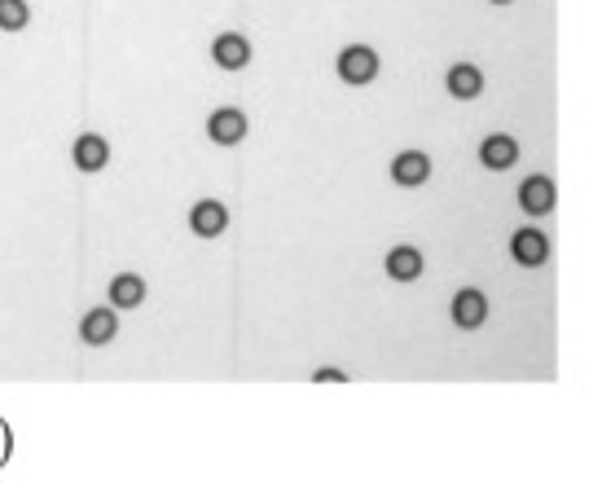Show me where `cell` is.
<instances>
[{"instance_id": "cell-1", "label": "cell", "mask_w": 602, "mask_h": 484, "mask_svg": "<svg viewBox=\"0 0 602 484\" xmlns=\"http://www.w3.org/2000/svg\"><path fill=\"white\" fill-rule=\"evenodd\" d=\"M339 75L348 84H370L378 75V53L370 44H348V49L339 53Z\"/></svg>"}, {"instance_id": "cell-2", "label": "cell", "mask_w": 602, "mask_h": 484, "mask_svg": "<svg viewBox=\"0 0 602 484\" xmlns=\"http://www.w3.org/2000/svg\"><path fill=\"white\" fill-rule=\"evenodd\" d=\"M207 137L216 141V146H238V141L247 137V115H242L238 106H220L216 115L207 119Z\"/></svg>"}, {"instance_id": "cell-3", "label": "cell", "mask_w": 602, "mask_h": 484, "mask_svg": "<svg viewBox=\"0 0 602 484\" xmlns=\"http://www.w3.org/2000/svg\"><path fill=\"white\" fill-rule=\"evenodd\" d=\"M479 163H484L488 172H506L519 163V141L506 137V132H493V137L479 141Z\"/></svg>"}, {"instance_id": "cell-4", "label": "cell", "mask_w": 602, "mask_h": 484, "mask_svg": "<svg viewBox=\"0 0 602 484\" xmlns=\"http://www.w3.org/2000/svg\"><path fill=\"white\" fill-rule=\"evenodd\" d=\"M189 229H194L198 238H216L229 229V212L220 198H198L194 212H189Z\"/></svg>"}, {"instance_id": "cell-5", "label": "cell", "mask_w": 602, "mask_h": 484, "mask_svg": "<svg viewBox=\"0 0 602 484\" xmlns=\"http://www.w3.org/2000/svg\"><path fill=\"white\" fill-rule=\"evenodd\" d=\"M453 322L462 330H479L488 322V295L475 291V286H462V291L453 295Z\"/></svg>"}, {"instance_id": "cell-6", "label": "cell", "mask_w": 602, "mask_h": 484, "mask_svg": "<svg viewBox=\"0 0 602 484\" xmlns=\"http://www.w3.org/2000/svg\"><path fill=\"white\" fill-rule=\"evenodd\" d=\"M510 251H515V260L523 264V269H541V264L550 260V238L528 225V229H519V234L510 238Z\"/></svg>"}, {"instance_id": "cell-7", "label": "cell", "mask_w": 602, "mask_h": 484, "mask_svg": "<svg viewBox=\"0 0 602 484\" xmlns=\"http://www.w3.org/2000/svg\"><path fill=\"white\" fill-rule=\"evenodd\" d=\"M554 198H559V190H554L550 176H528V181L519 185V207H523V212H532V216H550Z\"/></svg>"}, {"instance_id": "cell-8", "label": "cell", "mask_w": 602, "mask_h": 484, "mask_svg": "<svg viewBox=\"0 0 602 484\" xmlns=\"http://www.w3.org/2000/svg\"><path fill=\"white\" fill-rule=\"evenodd\" d=\"M211 58H216V66H225V71H242V66L251 62V40L238 36V31H225V36H216V44H211Z\"/></svg>"}, {"instance_id": "cell-9", "label": "cell", "mask_w": 602, "mask_h": 484, "mask_svg": "<svg viewBox=\"0 0 602 484\" xmlns=\"http://www.w3.org/2000/svg\"><path fill=\"white\" fill-rule=\"evenodd\" d=\"M431 176V159L422 150H400L392 159V181L405 185V190H414V185H422Z\"/></svg>"}, {"instance_id": "cell-10", "label": "cell", "mask_w": 602, "mask_h": 484, "mask_svg": "<svg viewBox=\"0 0 602 484\" xmlns=\"http://www.w3.org/2000/svg\"><path fill=\"white\" fill-rule=\"evenodd\" d=\"M422 269H427V260H422L418 247H392L387 251V278L392 282H418Z\"/></svg>"}, {"instance_id": "cell-11", "label": "cell", "mask_w": 602, "mask_h": 484, "mask_svg": "<svg viewBox=\"0 0 602 484\" xmlns=\"http://www.w3.org/2000/svg\"><path fill=\"white\" fill-rule=\"evenodd\" d=\"M449 93L457 97V102H475L479 93H484V71L479 66H471V62H457V66H449Z\"/></svg>"}, {"instance_id": "cell-12", "label": "cell", "mask_w": 602, "mask_h": 484, "mask_svg": "<svg viewBox=\"0 0 602 484\" xmlns=\"http://www.w3.org/2000/svg\"><path fill=\"white\" fill-rule=\"evenodd\" d=\"M71 154H75V168H84V172H102L110 163V146L97 137V132H84V137L75 141Z\"/></svg>"}, {"instance_id": "cell-13", "label": "cell", "mask_w": 602, "mask_h": 484, "mask_svg": "<svg viewBox=\"0 0 602 484\" xmlns=\"http://www.w3.org/2000/svg\"><path fill=\"white\" fill-rule=\"evenodd\" d=\"M115 330H119V317L110 313V308H93V313H84V322H80L84 344H110Z\"/></svg>"}, {"instance_id": "cell-14", "label": "cell", "mask_w": 602, "mask_h": 484, "mask_svg": "<svg viewBox=\"0 0 602 484\" xmlns=\"http://www.w3.org/2000/svg\"><path fill=\"white\" fill-rule=\"evenodd\" d=\"M146 300V282L137 278V273H119L115 282H110V308H137Z\"/></svg>"}, {"instance_id": "cell-15", "label": "cell", "mask_w": 602, "mask_h": 484, "mask_svg": "<svg viewBox=\"0 0 602 484\" xmlns=\"http://www.w3.org/2000/svg\"><path fill=\"white\" fill-rule=\"evenodd\" d=\"M31 22L27 0H0V31H22Z\"/></svg>"}, {"instance_id": "cell-16", "label": "cell", "mask_w": 602, "mask_h": 484, "mask_svg": "<svg viewBox=\"0 0 602 484\" xmlns=\"http://www.w3.org/2000/svg\"><path fill=\"white\" fill-rule=\"evenodd\" d=\"M312 379H317V383H348V374L334 370V366H321L317 374H312Z\"/></svg>"}, {"instance_id": "cell-17", "label": "cell", "mask_w": 602, "mask_h": 484, "mask_svg": "<svg viewBox=\"0 0 602 484\" xmlns=\"http://www.w3.org/2000/svg\"><path fill=\"white\" fill-rule=\"evenodd\" d=\"M493 5H510V0H493Z\"/></svg>"}]
</instances>
